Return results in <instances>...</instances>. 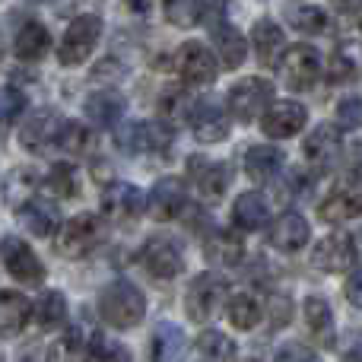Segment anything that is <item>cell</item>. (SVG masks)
<instances>
[{"label":"cell","instance_id":"1","mask_svg":"<svg viewBox=\"0 0 362 362\" xmlns=\"http://www.w3.org/2000/svg\"><path fill=\"white\" fill-rule=\"evenodd\" d=\"M146 312V299L134 283L127 280H115L102 289L99 296V315L118 331H127V327H137L144 321Z\"/></svg>","mask_w":362,"mask_h":362},{"label":"cell","instance_id":"2","mask_svg":"<svg viewBox=\"0 0 362 362\" xmlns=\"http://www.w3.org/2000/svg\"><path fill=\"white\" fill-rule=\"evenodd\" d=\"M270 105H274V83L264 76H245L242 83L229 89V112L242 124H251Z\"/></svg>","mask_w":362,"mask_h":362},{"label":"cell","instance_id":"3","mask_svg":"<svg viewBox=\"0 0 362 362\" xmlns=\"http://www.w3.org/2000/svg\"><path fill=\"white\" fill-rule=\"evenodd\" d=\"M99 38H102V19L99 16H93V13L76 16L74 23L67 25V32H64V38H61V48H57L61 64L64 67L83 64L89 54H93L95 45H99Z\"/></svg>","mask_w":362,"mask_h":362},{"label":"cell","instance_id":"4","mask_svg":"<svg viewBox=\"0 0 362 362\" xmlns=\"http://www.w3.org/2000/svg\"><path fill=\"white\" fill-rule=\"evenodd\" d=\"M102 235H105V226H102L99 216H93V213H80V216L67 219L61 229V235H57V251H61L64 257H86L93 255V248L102 242Z\"/></svg>","mask_w":362,"mask_h":362},{"label":"cell","instance_id":"5","mask_svg":"<svg viewBox=\"0 0 362 362\" xmlns=\"http://www.w3.org/2000/svg\"><path fill=\"white\" fill-rule=\"evenodd\" d=\"M226 293H229V286H226V280H223L219 274H200L197 280L187 286V296H185V312H187V318H194V321H210L213 315L223 308Z\"/></svg>","mask_w":362,"mask_h":362},{"label":"cell","instance_id":"6","mask_svg":"<svg viewBox=\"0 0 362 362\" xmlns=\"http://www.w3.org/2000/svg\"><path fill=\"white\" fill-rule=\"evenodd\" d=\"M318 216L325 223H350V219L362 216V181L346 175L344 181L334 185V191L318 204Z\"/></svg>","mask_w":362,"mask_h":362},{"label":"cell","instance_id":"7","mask_svg":"<svg viewBox=\"0 0 362 362\" xmlns=\"http://www.w3.org/2000/svg\"><path fill=\"white\" fill-rule=\"evenodd\" d=\"M280 76L289 89H308L321 76V54L312 45H293L280 57Z\"/></svg>","mask_w":362,"mask_h":362},{"label":"cell","instance_id":"8","mask_svg":"<svg viewBox=\"0 0 362 362\" xmlns=\"http://www.w3.org/2000/svg\"><path fill=\"white\" fill-rule=\"evenodd\" d=\"M187 178H191L194 191L200 194V200L216 204V200H223L226 187H229L232 172L226 163H210L204 156H191L187 159Z\"/></svg>","mask_w":362,"mask_h":362},{"label":"cell","instance_id":"9","mask_svg":"<svg viewBox=\"0 0 362 362\" xmlns=\"http://www.w3.org/2000/svg\"><path fill=\"white\" fill-rule=\"evenodd\" d=\"M312 264L325 274H346L356 267V242L346 232L325 235L312 251Z\"/></svg>","mask_w":362,"mask_h":362},{"label":"cell","instance_id":"10","mask_svg":"<svg viewBox=\"0 0 362 362\" xmlns=\"http://www.w3.org/2000/svg\"><path fill=\"white\" fill-rule=\"evenodd\" d=\"M0 261H4L6 274L16 276L19 283H29V286H35V283L45 280L42 261H38L35 251H32L29 245H25L23 238H16V235H6L4 242H0Z\"/></svg>","mask_w":362,"mask_h":362},{"label":"cell","instance_id":"11","mask_svg":"<svg viewBox=\"0 0 362 362\" xmlns=\"http://www.w3.org/2000/svg\"><path fill=\"white\" fill-rule=\"evenodd\" d=\"M175 70L187 86H206L216 80V57L200 42H185L175 54Z\"/></svg>","mask_w":362,"mask_h":362},{"label":"cell","instance_id":"12","mask_svg":"<svg viewBox=\"0 0 362 362\" xmlns=\"http://www.w3.org/2000/svg\"><path fill=\"white\" fill-rule=\"evenodd\" d=\"M308 121V112L305 105L293 99H283V102H274V105L264 112L261 118V131L267 134L270 140H283V137H296V134L305 127Z\"/></svg>","mask_w":362,"mask_h":362},{"label":"cell","instance_id":"13","mask_svg":"<svg viewBox=\"0 0 362 362\" xmlns=\"http://www.w3.org/2000/svg\"><path fill=\"white\" fill-rule=\"evenodd\" d=\"M187 115H191L187 124H191L194 137H197L200 144H219V140L229 137V115H226L216 102H210V99L194 102Z\"/></svg>","mask_w":362,"mask_h":362},{"label":"cell","instance_id":"14","mask_svg":"<svg viewBox=\"0 0 362 362\" xmlns=\"http://www.w3.org/2000/svg\"><path fill=\"white\" fill-rule=\"evenodd\" d=\"M140 261H144L146 274L156 276V280H172L181 274V251L169 238H150L140 251Z\"/></svg>","mask_w":362,"mask_h":362},{"label":"cell","instance_id":"15","mask_svg":"<svg viewBox=\"0 0 362 362\" xmlns=\"http://www.w3.org/2000/svg\"><path fill=\"white\" fill-rule=\"evenodd\" d=\"M302 153H305V159H308V165H312V169L327 172L334 163H337V156H340V131L334 124L315 127V131L308 134Z\"/></svg>","mask_w":362,"mask_h":362},{"label":"cell","instance_id":"16","mask_svg":"<svg viewBox=\"0 0 362 362\" xmlns=\"http://www.w3.org/2000/svg\"><path fill=\"white\" fill-rule=\"evenodd\" d=\"M64 121L57 118L54 112H35L19 131V140L29 153H45L48 146H57V137H61Z\"/></svg>","mask_w":362,"mask_h":362},{"label":"cell","instance_id":"17","mask_svg":"<svg viewBox=\"0 0 362 362\" xmlns=\"http://www.w3.org/2000/svg\"><path fill=\"white\" fill-rule=\"evenodd\" d=\"M308 235H312V229H308L305 216H299V213H283V216L270 226L267 242L274 245L276 251H283V255H296V251L305 248Z\"/></svg>","mask_w":362,"mask_h":362},{"label":"cell","instance_id":"18","mask_svg":"<svg viewBox=\"0 0 362 362\" xmlns=\"http://www.w3.org/2000/svg\"><path fill=\"white\" fill-rule=\"evenodd\" d=\"M185 206V185L178 178H163L153 185L150 200H146V210H150L153 219L165 223V219H175Z\"/></svg>","mask_w":362,"mask_h":362},{"label":"cell","instance_id":"19","mask_svg":"<svg viewBox=\"0 0 362 362\" xmlns=\"http://www.w3.org/2000/svg\"><path fill=\"white\" fill-rule=\"evenodd\" d=\"M124 146L131 153H165L172 146V127L165 124V121H144V124H134Z\"/></svg>","mask_w":362,"mask_h":362},{"label":"cell","instance_id":"20","mask_svg":"<svg viewBox=\"0 0 362 362\" xmlns=\"http://www.w3.org/2000/svg\"><path fill=\"white\" fill-rule=\"evenodd\" d=\"M102 210L112 219H134L144 210V191L127 185V181H118V185H112L102 194Z\"/></svg>","mask_w":362,"mask_h":362},{"label":"cell","instance_id":"21","mask_svg":"<svg viewBox=\"0 0 362 362\" xmlns=\"http://www.w3.org/2000/svg\"><path fill=\"white\" fill-rule=\"evenodd\" d=\"M251 42H255V54L264 67H276L280 64L286 38H283V29L274 19H257L255 29H251Z\"/></svg>","mask_w":362,"mask_h":362},{"label":"cell","instance_id":"22","mask_svg":"<svg viewBox=\"0 0 362 362\" xmlns=\"http://www.w3.org/2000/svg\"><path fill=\"white\" fill-rule=\"evenodd\" d=\"M48 48H51V35L42 23H35V19H29V23L16 32V42H13V54L25 64L42 61V57L48 54Z\"/></svg>","mask_w":362,"mask_h":362},{"label":"cell","instance_id":"23","mask_svg":"<svg viewBox=\"0 0 362 362\" xmlns=\"http://www.w3.org/2000/svg\"><path fill=\"white\" fill-rule=\"evenodd\" d=\"M86 118L95 127H115L124 118V99L115 89H99L86 99Z\"/></svg>","mask_w":362,"mask_h":362},{"label":"cell","instance_id":"24","mask_svg":"<svg viewBox=\"0 0 362 362\" xmlns=\"http://www.w3.org/2000/svg\"><path fill=\"white\" fill-rule=\"evenodd\" d=\"M29 299L23 293H10V289H0V337H16L19 331L29 321Z\"/></svg>","mask_w":362,"mask_h":362},{"label":"cell","instance_id":"25","mask_svg":"<svg viewBox=\"0 0 362 362\" xmlns=\"http://www.w3.org/2000/svg\"><path fill=\"white\" fill-rule=\"evenodd\" d=\"M283 13H286V23L293 25L296 32H302V35H321V32L331 25L327 13L321 10V6H315V4H299V0H289V4L283 6Z\"/></svg>","mask_w":362,"mask_h":362},{"label":"cell","instance_id":"26","mask_svg":"<svg viewBox=\"0 0 362 362\" xmlns=\"http://www.w3.org/2000/svg\"><path fill=\"white\" fill-rule=\"evenodd\" d=\"M232 216H235V226L245 232H255V229H264L270 219V210H267V200H264V194L257 191H245L242 197L235 200V206H232Z\"/></svg>","mask_w":362,"mask_h":362},{"label":"cell","instance_id":"27","mask_svg":"<svg viewBox=\"0 0 362 362\" xmlns=\"http://www.w3.org/2000/svg\"><path fill=\"white\" fill-rule=\"evenodd\" d=\"M302 312H305L308 334H312L321 346H327V350H331V346H334V315H331V305H327L321 296H308Z\"/></svg>","mask_w":362,"mask_h":362},{"label":"cell","instance_id":"28","mask_svg":"<svg viewBox=\"0 0 362 362\" xmlns=\"http://www.w3.org/2000/svg\"><path fill=\"white\" fill-rule=\"evenodd\" d=\"M185 346L187 337L178 325H159L156 334H153L150 362H181L185 359Z\"/></svg>","mask_w":362,"mask_h":362},{"label":"cell","instance_id":"29","mask_svg":"<svg viewBox=\"0 0 362 362\" xmlns=\"http://www.w3.org/2000/svg\"><path fill=\"white\" fill-rule=\"evenodd\" d=\"M213 45H216V54H219V64H223L226 70H235L245 64V51H248V45H245L242 32L232 29V25L219 23L216 29H213Z\"/></svg>","mask_w":362,"mask_h":362},{"label":"cell","instance_id":"30","mask_svg":"<svg viewBox=\"0 0 362 362\" xmlns=\"http://www.w3.org/2000/svg\"><path fill=\"white\" fill-rule=\"evenodd\" d=\"M206 261L210 264H219V267H235L238 261H242L245 255V242L235 235V232L229 229H219L210 235V242H206Z\"/></svg>","mask_w":362,"mask_h":362},{"label":"cell","instance_id":"31","mask_svg":"<svg viewBox=\"0 0 362 362\" xmlns=\"http://www.w3.org/2000/svg\"><path fill=\"white\" fill-rule=\"evenodd\" d=\"M280 169H283V153L276 146L261 144L245 153V172H248L251 181H270Z\"/></svg>","mask_w":362,"mask_h":362},{"label":"cell","instance_id":"32","mask_svg":"<svg viewBox=\"0 0 362 362\" xmlns=\"http://www.w3.org/2000/svg\"><path fill=\"white\" fill-rule=\"evenodd\" d=\"M19 219H23V226L32 235L48 238L57 226V210L51 204H42V200H25V204L19 206Z\"/></svg>","mask_w":362,"mask_h":362},{"label":"cell","instance_id":"33","mask_svg":"<svg viewBox=\"0 0 362 362\" xmlns=\"http://www.w3.org/2000/svg\"><path fill=\"white\" fill-rule=\"evenodd\" d=\"M226 312H229V321L235 331H251V327H257V321H261V302L251 293H235V296H229Z\"/></svg>","mask_w":362,"mask_h":362},{"label":"cell","instance_id":"34","mask_svg":"<svg viewBox=\"0 0 362 362\" xmlns=\"http://www.w3.org/2000/svg\"><path fill=\"white\" fill-rule=\"evenodd\" d=\"M64 321H67V302H64V296L57 289L42 293V299L35 305V325L42 331H57Z\"/></svg>","mask_w":362,"mask_h":362},{"label":"cell","instance_id":"35","mask_svg":"<svg viewBox=\"0 0 362 362\" xmlns=\"http://www.w3.org/2000/svg\"><path fill=\"white\" fill-rule=\"evenodd\" d=\"M86 344L80 327H70L64 337H57L48 350V359L45 362H86Z\"/></svg>","mask_w":362,"mask_h":362},{"label":"cell","instance_id":"36","mask_svg":"<svg viewBox=\"0 0 362 362\" xmlns=\"http://www.w3.org/2000/svg\"><path fill=\"white\" fill-rule=\"evenodd\" d=\"M197 353L206 362H232L235 359V344L219 331H204L197 337Z\"/></svg>","mask_w":362,"mask_h":362},{"label":"cell","instance_id":"37","mask_svg":"<svg viewBox=\"0 0 362 362\" xmlns=\"http://www.w3.org/2000/svg\"><path fill=\"white\" fill-rule=\"evenodd\" d=\"M165 19L178 29L204 23V0H165Z\"/></svg>","mask_w":362,"mask_h":362},{"label":"cell","instance_id":"38","mask_svg":"<svg viewBox=\"0 0 362 362\" xmlns=\"http://www.w3.org/2000/svg\"><path fill=\"white\" fill-rule=\"evenodd\" d=\"M86 362H131V353L121 344H112L105 334L95 331L86 344Z\"/></svg>","mask_w":362,"mask_h":362},{"label":"cell","instance_id":"39","mask_svg":"<svg viewBox=\"0 0 362 362\" xmlns=\"http://www.w3.org/2000/svg\"><path fill=\"white\" fill-rule=\"evenodd\" d=\"M57 146H61L64 153H70V156H83V153L93 150V134H89L83 124H76V121H64Z\"/></svg>","mask_w":362,"mask_h":362},{"label":"cell","instance_id":"40","mask_svg":"<svg viewBox=\"0 0 362 362\" xmlns=\"http://www.w3.org/2000/svg\"><path fill=\"white\" fill-rule=\"evenodd\" d=\"M25 108V95L13 86H0V137L16 124V118Z\"/></svg>","mask_w":362,"mask_h":362},{"label":"cell","instance_id":"41","mask_svg":"<svg viewBox=\"0 0 362 362\" xmlns=\"http://www.w3.org/2000/svg\"><path fill=\"white\" fill-rule=\"evenodd\" d=\"M45 187L57 197H76L80 191V181H76V169L74 165H51L48 178H45Z\"/></svg>","mask_w":362,"mask_h":362},{"label":"cell","instance_id":"42","mask_svg":"<svg viewBox=\"0 0 362 362\" xmlns=\"http://www.w3.org/2000/svg\"><path fill=\"white\" fill-rule=\"evenodd\" d=\"M356 80V61H350L346 54H334L327 61V83H353Z\"/></svg>","mask_w":362,"mask_h":362},{"label":"cell","instance_id":"43","mask_svg":"<svg viewBox=\"0 0 362 362\" xmlns=\"http://www.w3.org/2000/svg\"><path fill=\"white\" fill-rule=\"evenodd\" d=\"M274 362H321V356L315 350H308V346H302V344H286V346L276 350Z\"/></svg>","mask_w":362,"mask_h":362},{"label":"cell","instance_id":"44","mask_svg":"<svg viewBox=\"0 0 362 362\" xmlns=\"http://www.w3.org/2000/svg\"><path fill=\"white\" fill-rule=\"evenodd\" d=\"M289 318H293V302L286 296H270V325L286 327Z\"/></svg>","mask_w":362,"mask_h":362},{"label":"cell","instance_id":"45","mask_svg":"<svg viewBox=\"0 0 362 362\" xmlns=\"http://www.w3.org/2000/svg\"><path fill=\"white\" fill-rule=\"evenodd\" d=\"M337 115H340V124L359 127V124H362V99H356V95L344 99V102L337 105Z\"/></svg>","mask_w":362,"mask_h":362},{"label":"cell","instance_id":"46","mask_svg":"<svg viewBox=\"0 0 362 362\" xmlns=\"http://www.w3.org/2000/svg\"><path fill=\"white\" fill-rule=\"evenodd\" d=\"M346 175L362 181V140H353L346 150Z\"/></svg>","mask_w":362,"mask_h":362},{"label":"cell","instance_id":"47","mask_svg":"<svg viewBox=\"0 0 362 362\" xmlns=\"http://www.w3.org/2000/svg\"><path fill=\"white\" fill-rule=\"evenodd\" d=\"M346 302L350 305H356V308H362V267L359 270H353V276L346 280Z\"/></svg>","mask_w":362,"mask_h":362},{"label":"cell","instance_id":"48","mask_svg":"<svg viewBox=\"0 0 362 362\" xmlns=\"http://www.w3.org/2000/svg\"><path fill=\"white\" fill-rule=\"evenodd\" d=\"M226 0H204V23H210V29H216L223 23Z\"/></svg>","mask_w":362,"mask_h":362},{"label":"cell","instance_id":"49","mask_svg":"<svg viewBox=\"0 0 362 362\" xmlns=\"http://www.w3.org/2000/svg\"><path fill=\"white\" fill-rule=\"evenodd\" d=\"M331 6L340 13H356L362 10V0H331Z\"/></svg>","mask_w":362,"mask_h":362},{"label":"cell","instance_id":"50","mask_svg":"<svg viewBox=\"0 0 362 362\" xmlns=\"http://www.w3.org/2000/svg\"><path fill=\"white\" fill-rule=\"evenodd\" d=\"M340 362H362V346H353V350L346 353V356L340 359Z\"/></svg>","mask_w":362,"mask_h":362},{"label":"cell","instance_id":"51","mask_svg":"<svg viewBox=\"0 0 362 362\" xmlns=\"http://www.w3.org/2000/svg\"><path fill=\"white\" fill-rule=\"evenodd\" d=\"M131 6H134V13H146L150 10V0H131Z\"/></svg>","mask_w":362,"mask_h":362},{"label":"cell","instance_id":"52","mask_svg":"<svg viewBox=\"0 0 362 362\" xmlns=\"http://www.w3.org/2000/svg\"><path fill=\"white\" fill-rule=\"evenodd\" d=\"M0 362H4V356H0Z\"/></svg>","mask_w":362,"mask_h":362},{"label":"cell","instance_id":"53","mask_svg":"<svg viewBox=\"0 0 362 362\" xmlns=\"http://www.w3.org/2000/svg\"><path fill=\"white\" fill-rule=\"evenodd\" d=\"M359 29H362V23H359Z\"/></svg>","mask_w":362,"mask_h":362},{"label":"cell","instance_id":"54","mask_svg":"<svg viewBox=\"0 0 362 362\" xmlns=\"http://www.w3.org/2000/svg\"><path fill=\"white\" fill-rule=\"evenodd\" d=\"M248 362H255V359H248Z\"/></svg>","mask_w":362,"mask_h":362}]
</instances>
